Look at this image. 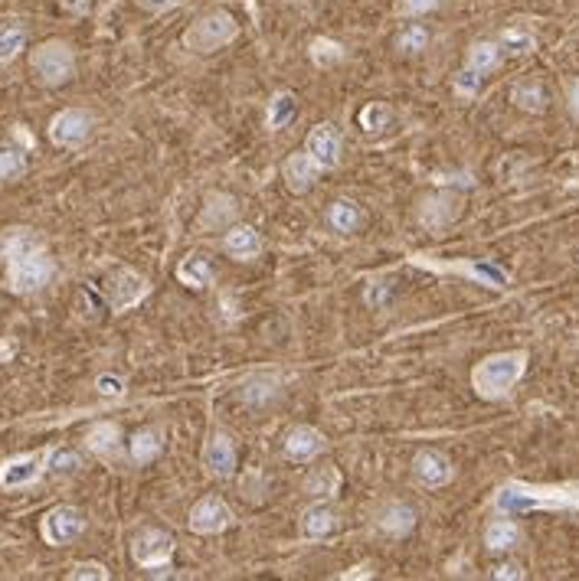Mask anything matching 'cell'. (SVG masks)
<instances>
[{"label": "cell", "instance_id": "6da1fadb", "mask_svg": "<svg viewBox=\"0 0 579 581\" xmlns=\"http://www.w3.org/2000/svg\"><path fill=\"white\" fill-rule=\"evenodd\" d=\"M0 258L7 262L4 287L10 295H37L53 278V258L33 229H7L0 235Z\"/></svg>", "mask_w": 579, "mask_h": 581}, {"label": "cell", "instance_id": "7a4b0ae2", "mask_svg": "<svg viewBox=\"0 0 579 581\" xmlns=\"http://www.w3.org/2000/svg\"><path fill=\"white\" fill-rule=\"evenodd\" d=\"M494 510L504 516H521V513H563L579 510V483H556V487H533V483L511 481L494 493Z\"/></svg>", "mask_w": 579, "mask_h": 581}, {"label": "cell", "instance_id": "3957f363", "mask_svg": "<svg viewBox=\"0 0 579 581\" xmlns=\"http://www.w3.org/2000/svg\"><path fill=\"white\" fill-rule=\"evenodd\" d=\"M527 372V353L524 349H511V353H494L485 357L471 369V389L488 402L511 396V389L524 379Z\"/></svg>", "mask_w": 579, "mask_h": 581}, {"label": "cell", "instance_id": "277c9868", "mask_svg": "<svg viewBox=\"0 0 579 581\" xmlns=\"http://www.w3.org/2000/svg\"><path fill=\"white\" fill-rule=\"evenodd\" d=\"M239 36V24H236V16L226 14V10H210V14L196 16L194 24L187 26L184 33V49L196 56H210L216 49H223L226 43Z\"/></svg>", "mask_w": 579, "mask_h": 581}, {"label": "cell", "instance_id": "5b68a950", "mask_svg": "<svg viewBox=\"0 0 579 581\" xmlns=\"http://www.w3.org/2000/svg\"><path fill=\"white\" fill-rule=\"evenodd\" d=\"M30 69L43 86H66L76 76V53L63 39H47L30 53Z\"/></svg>", "mask_w": 579, "mask_h": 581}, {"label": "cell", "instance_id": "8992f818", "mask_svg": "<svg viewBox=\"0 0 579 581\" xmlns=\"http://www.w3.org/2000/svg\"><path fill=\"white\" fill-rule=\"evenodd\" d=\"M409 262L426 268V272H438V275H462V278H471L475 285L481 287H494V291H504L511 285L508 272L498 268L491 262H432L429 255H409Z\"/></svg>", "mask_w": 579, "mask_h": 581}, {"label": "cell", "instance_id": "52a82bcc", "mask_svg": "<svg viewBox=\"0 0 579 581\" xmlns=\"http://www.w3.org/2000/svg\"><path fill=\"white\" fill-rule=\"evenodd\" d=\"M39 533H43L47 545H56V549L76 543L79 535L86 533V513L69 503L53 506V510H47V516L39 520Z\"/></svg>", "mask_w": 579, "mask_h": 581}, {"label": "cell", "instance_id": "ba28073f", "mask_svg": "<svg viewBox=\"0 0 579 581\" xmlns=\"http://www.w3.org/2000/svg\"><path fill=\"white\" fill-rule=\"evenodd\" d=\"M49 451H30V454H16L0 464V490H24L30 483H37L43 473L49 471Z\"/></svg>", "mask_w": 579, "mask_h": 581}, {"label": "cell", "instance_id": "9c48e42d", "mask_svg": "<svg viewBox=\"0 0 579 581\" xmlns=\"http://www.w3.org/2000/svg\"><path fill=\"white\" fill-rule=\"evenodd\" d=\"M95 118L86 109H63L59 115H53L49 121V140L56 148H82L92 138Z\"/></svg>", "mask_w": 579, "mask_h": 581}, {"label": "cell", "instance_id": "30bf717a", "mask_svg": "<svg viewBox=\"0 0 579 581\" xmlns=\"http://www.w3.org/2000/svg\"><path fill=\"white\" fill-rule=\"evenodd\" d=\"M132 558L148 572L167 575V565L174 558V539L167 533H161V529H144L142 535H134Z\"/></svg>", "mask_w": 579, "mask_h": 581}, {"label": "cell", "instance_id": "8fae6325", "mask_svg": "<svg viewBox=\"0 0 579 581\" xmlns=\"http://www.w3.org/2000/svg\"><path fill=\"white\" fill-rule=\"evenodd\" d=\"M148 291H151L148 278L138 275L134 268H118L109 278V285H105V297H109V307L115 314H125V310L138 307L148 297Z\"/></svg>", "mask_w": 579, "mask_h": 581}, {"label": "cell", "instance_id": "7c38bea8", "mask_svg": "<svg viewBox=\"0 0 579 581\" xmlns=\"http://www.w3.org/2000/svg\"><path fill=\"white\" fill-rule=\"evenodd\" d=\"M233 523V510H229L219 496H204V500H196L194 510L187 516V526L190 533L196 535H216Z\"/></svg>", "mask_w": 579, "mask_h": 581}, {"label": "cell", "instance_id": "4fadbf2b", "mask_svg": "<svg viewBox=\"0 0 579 581\" xmlns=\"http://www.w3.org/2000/svg\"><path fill=\"white\" fill-rule=\"evenodd\" d=\"M413 477L423 487H429V490H436V487H448L452 483V477H455V467H452V461L446 458V454H438V451H419L413 458Z\"/></svg>", "mask_w": 579, "mask_h": 581}, {"label": "cell", "instance_id": "5bb4252c", "mask_svg": "<svg viewBox=\"0 0 579 581\" xmlns=\"http://www.w3.org/2000/svg\"><path fill=\"white\" fill-rule=\"evenodd\" d=\"M324 448H328L324 434L311 425H295L289 434H285V458H291V461H311V458H318Z\"/></svg>", "mask_w": 579, "mask_h": 581}, {"label": "cell", "instance_id": "9a60e30c", "mask_svg": "<svg viewBox=\"0 0 579 581\" xmlns=\"http://www.w3.org/2000/svg\"><path fill=\"white\" fill-rule=\"evenodd\" d=\"M341 148H344V144H341V134H337L331 124H318L305 140V150L314 157V161L321 163L324 171L337 167V161H341Z\"/></svg>", "mask_w": 579, "mask_h": 581}, {"label": "cell", "instance_id": "2e32d148", "mask_svg": "<svg viewBox=\"0 0 579 581\" xmlns=\"http://www.w3.org/2000/svg\"><path fill=\"white\" fill-rule=\"evenodd\" d=\"M321 163L314 161L308 150H301V154H291L289 161H285V183H289L291 193H308L314 186V180L321 177Z\"/></svg>", "mask_w": 579, "mask_h": 581}, {"label": "cell", "instance_id": "e0dca14e", "mask_svg": "<svg viewBox=\"0 0 579 581\" xmlns=\"http://www.w3.org/2000/svg\"><path fill=\"white\" fill-rule=\"evenodd\" d=\"M204 467L213 477H229L236 471V444L229 434L216 431L204 448Z\"/></svg>", "mask_w": 579, "mask_h": 581}, {"label": "cell", "instance_id": "ac0fdd59", "mask_svg": "<svg viewBox=\"0 0 579 581\" xmlns=\"http://www.w3.org/2000/svg\"><path fill=\"white\" fill-rule=\"evenodd\" d=\"M86 448L92 451L95 458L115 461L118 454H121V428H118L115 421H99V425L89 428Z\"/></svg>", "mask_w": 579, "mask_h": 581}, {"label": "cell", "instance_id": "d6986e66", "mask_svg": "<svg viewBox=\"0 0 579 581\" xmlns=\"http://www.w3.org/2000/svg\"><path fill=\"white\" fill-rule=\"evenodd\" d=\"M419 223L426 225V229H442V225H448L455 216H458V200L455 196H426L423 202H419Z\"/></svg>", "mask_w": 579, "mask_h": 581}, {"label": "cell", "instance_id": "ffe728a7", "mask_svg": "<svg viewBox=\"0 0 579 581\" xmlns=\"http://www.w3.org/2000/svg\"><path fill=\"white\" fill-rule=\"evenodd\" d=\"M223 248L236 262H249V258H256L262 252V239H258V233L252 225H233L226 233V239H223Z\"/></svg>", "mask_w": 579, "mask_h": 581}, {"label": "cell", "instance_id": "44dd1931", "mask_svg": "<svg viewBox=\"0 0 579 581\" xmlns=\"http://www.w3.org/2000/svg\"><path fill=\"white\" fill-rule=\"evenodd\" d=\"M413 526H416V510L406 503H390L384 513H380V529H384L386 535H393V539L409 535Z\"/></svg>", "mask_w": 579, "mask_h": 581}, {"label": "cell", "instance_id": "7402d4cb", "mask_svg": "<svg viewBox=\"0 0 579 581\" xmlns=\"http://www.w3.org/2000/svg\"><path fill=\"white\" fill-rule=\"evenodd\" d=\"M465 66H468V69H475L478 76L485 78L488 72H494L498 66H501V47H498V43H491V39H478V43H471Z\"/></svg>", "mask_w": 579, "mask_h": 581}, {"label": "cell", "instance_id": "603a6c76", "mask_svg": "<svg viewBox=\"0 0 579 581\" xmlns=\"http://www.w3.org/2000/svg\"><path fill=\"white\" fill-rule=\"evenodd\" d=\"M161 448H164V441H161V431H157V428H142V431H134L132 444H128L134 464H151V461L161 454Z\"/></svg>", "mask_w": 579, "mask_h": 581}, {"label": "cell", "instance_id": "cb8c5ba5", "mask_svg": "<svg viewBox=\"0 0 579 581\" xmlns=\"http://www.w3.org/2000/svg\"><path fill=\"white\" fill-rule=\"evenodd\" d=\"M301 533L308 539H324V535L334 533V513H331V506L328 503L308 506L305 516H301Z\"/></svg>", "mask_w": 579, "mask_h": 581}, {"label": "cell", "instance_id": "d4e9b609", "mask_svg": "<svg viewBox=\"0 0 579 581\" xmlns=\"http://www.w3.org/2000/svg\"><path fill=\"white\" fill-rule=\"evenodd\" d=\"M177 278L187 287H210L213 285V265L204 255H187L177 265Z\"/></svg>", "mask_w": 579, "mask_h": 581}, {"label": "cell", "instance_id": "484cf974", "mask_svg": "<svg viewBox=\"0 0 579 581\" xmlns=\"http://www.w3.org/2000/svg\"><path fill=\"white\" fill-rule=\"evenodd\" d=\"M341 487V471L337 467H318L314 473H308L305 481V493L314 496V500H331Z\"/></svg>", "mask_w": 579, "mask_h": 581}, {"label": "cell", "instance_id": "4316f807", "mask_svg": "<svg viewBox=\"0 0 579 581\" xmlns=\"http://www.w3.org/2000/svg\"><path fill=\"white\" fill-rule=\"evenodd\" d=\"M308 59H311L318 69H334L337 62H344V47L331 36H314L311 47H308Z\"/></svg>", "mask_w": 579, "mask_h": 581}, {"label": "cell", "instance_id": "83f0119b", "mask_svg": "<svg viewBox=\"0 0 579 581\" xmlns=\"http://www.w3.org/2000/svg\"><path fill=\"white\" fill-rule=\"evenodd\" d=\"M298 111V101L291 92H279L272 95V101H268V111H266V124L272 128V131H282V128H289L291 118H295Z\"/></svg>", "mask_w": 579, "mask_h": 581}, {"label": "cell", "instance_id": "f1b7e54d", "mask_svg": "<svg viewBox=\"0 0 579 581\" xmlns=\"http://www.w3.org/2000/svg\"><path fill=\"white\" fill-rule=\"evenodd\" d=\"M328 223H331V229L334 233H341V235H353L357 229L363 225V216H361V210L353 206V202H334L328 210Z\"/></svg>", "mask_w": 579, "mask_h": 581}, {"label": "cell", "instance_id": "f546056e", "mask_svg": "<svg viewBox=\"0 0 579 581\" xmlns=\"http://www.w3.org/2000/svg\"><path fill=\"white\" fill-rule=\"evenodd\" d=\"M24 47H26L24 24H16V20H10V24H0V66L14 62Z\"/></svg>", "mask_w": 579, "mask_h": 581}, {"label": "cell", "instance_id": "4dcf8cb0", "mask_svg": "<svg viewBox=\"0 0 579 581\" xmlns=\"http://www.w3.org/2000/svg\"><path fill=\"white\" fill-rule=\"evenodd\" d=\"M517 543H521V529H517L511 520H498L488 526V533H485L488 552H511Z\"/></svg>", "mask_w": 579, "mask_h": 581}, {"label": "cell", "instance_id": "1f68e13d", "mask_svg": "<svg viewBox=\"0 0 579 581\" xmlns=\"http://www.w3.org/2000/svg\"><path fill=\"white\" fill-rule=\"evenodd\" d=\"M511 101H514L517 109L531 111V115H541V111L547 109V92H543L541 82H521V86H514V92H511Z\"/></svg>", "mask_w": 579, "mask_h": 581}, {"label": "cell", "instance_id": "d6a6232c", "mask_svg": "<svg viewBox=\"0 0 579 581\" xmlns=\"http://www.w3.org/2000/svg\"><path fill=\"white\" fill-rule=\"evenodd\" d=\"M498 47L511 56H524V53H533L537 36H533V30H527V26H508V30L501 33V39H498Z\"/></svg>", "mask_w": 579, "mask_h": 581}, {"label": "cell", "instance_id": "836d02e7", "mask_svg": "<svg viewBox=\"0 0 579 581\" xmlns=\"http://www.w3.org/2000/svg\"><path fill=\"white\" fill-rule=\"evenodd\" d=\"M26 173V150L14 148V144H0V183L24 177Z\"/></svg>", "mask_w": 579, "mask_h": 581}, {"label": "cell", "instance_id": "e575fe53", "mask_svg": "<svg viewBox=\"0 0 579 581\" xmlns=\"http://www.w3.org/2000/svg\"><path fill=\"white\" fill-rule=\"evenodd\" d=\"M275 396H279V379H272V376H256V379L243 389V399L249 405H266L272 402Z\"/></svg>", "mask_w": 579, "mask_h": 581}, {"label": "cell", "instance_id": "d590c367", "mask_svg": "<svg viewBox=\"0 0 579 581\" xmlns=\"http://www.w3.org/2000/svg\"><path fill=\"white\" fill-rule=\"evenodd\" d=\"M429 47V30L419 24L406 26V30L396 36V49L399 53H423V49Z\"/></svg>", "mask_w": 579, "mask_h": 581}, {"label": "cell", "instance_id": "8d00e7d4", "mask_svg": "<svg viewBox=\"0 0 579 581\" xmlns=\"http://www.w3.org/2000/svg\"><path fill=\"white\" fill-rule=\"evenodd\" d=\"M386 124H390V109H386L384 101H370L367 109H361V128L367 134L384 131Z\"/></svg>", "mask_w": 579, "mask_h": 581}, {"label": "cell", "instance_id": "74e56055", "mask_svg": "<svg viewBox=\"0 0 579 581\" xmlns=\"http://www.w3.org/2000/svg\"><path fill=\"white\" fill-rule=\"evenodd\" d=\"M452 88H455V95H458V99H465V101L475 99L478 88H481V76H478L475 69H468V66H465L462 72H455Z\"/></svg>", "mask_w": 579, "mask_h": 581}, {"label": "cell", "instance_id": "f35d334b", "mask_svg": "<svg viewBox=\"0 0 579 581\" xmlns=\"http://www.w3.org/2000/svg\"><path fill=\"white\" fill-rule=\"evenodd\" d=\"M79 467H82V461H79L76 451H69V448L49 451V471L53 473H72V471H79Z\"/></svg>", "mask_w": 579, "mask_h": 581}, {"label": "cell", "instance_id": "ab89813d", "mask_svg": "<svg viewBox=\"0 0 579 581\" xmlns=\"http://www.w3.org/2000/svg\"><path fill=\"white\" fill-rule=\"evenodd\" d=\"M69 581H109V568L102 565V562H79V565H72V572L66 575Z\"/></svg>", "mask_w": 579, "mask_h": 581}, {"label": "cell", "instance_id": "60d3db41", "mask_svg": "<svg viewBox=\"0 0 579 581\" xmlns=\"http://www.w3.org/2000/svg\"><path fill=\"white\" fill-rule=\"evenodd\" d=\"M95 389H99V396L105 399H121L125 396V379L115 376V372H102V376L95 379Z\"/></svg>", "mask_w": 579, "mask_h": 581}, {"label": "cell", "instance_id": "b9f144b4", "mask_svg": "<svg viewBox=\"0 0 579 581\" xmlns=\"http://www.w3.org/2000/svg\"><path fill=\"white\" fill-rule=\"evenodd\" d=\"M438 7V0H396L399 16H423Z\"/></svg>", "mask_w": 579, "mask_h": 581}, {"label": "cell", "instance_id": "7bdbcfd3", "mask_svg": "<svg viewBox=\"0 0 579 581\" xmlns=\"http://www.w3.org/2000/svg\"><path fill=\"white\" fill-rule=\"evenodd\" d=\"M216 202H223V206H213V210L206 213L204 219H200V223H204V225H216V219H219V216H233V213H236V202H233V200H226V196H223V200H216Z\"/></svg>", "mask_w": 579, "mask_h": 581}, {"label": "cell", "instance_id": "ee69618b", "mask_svg": "<svg viewBox=\"0 0 579 581\" xmlns=\"http://www.w3.org/2000/svg\"><path fill=\"white\" fill-rule=\"evenodd\" d=\"M494 578H501V581H517V578H524V568L517 565V562H504V565L494 568Z\"/></svg>", "mask_w": 579, "mask_h": 581}, {"label": "cell", "instance_id": "f6af8a7d", "mask_svg": "<svg viewBox=\"0 0 579 581\" xmlns=\"http://www.w3.org/2000/svg\"><path fill=\"white\" fill-rule=\"evenodd\" d=\"M344 581H353V578H374V562H363V565H353L351 572L341 575Z\"/></svg>", "mask_w": 579, "mask_h": 581}, {"label": "cell", "instance_id": "bcb514c9", "mask_svg": "<svg viewBox=\"0 0 579 581\" xmlns=\"http://www.w3.org/2000/svg\"><path fill=\"white\" fill-rule=\"evenodd\" d=\"M63 7L69 10V14H89V10L95 7V0H63Z\"/></svg>", "mask_w": 579, "mask_h": 581}, {"label": "cell", "instance_id": "7dc6e473", "mask_svg": "<svg viewBox=\"0 0 579 581\" xmlns=\"http://www.w3.org/2000/svg\"><path fill=\"white\" fill-rule=\"evenodd\" d=\"M144 10H151V14H164V10H171L177 0H138Z\"/></svg>", "mask_w": 579, "mask_h": 581}, {"label": "cell", "instance_id": "c3c4849f", "mask_svg": "<svg viewBox=\"0 0 579 581\" xmlns=\"http://www.w3.org/2000/svg\"><path fill=\"white\" fill-rule=\"evenodd\" d=\"M570 111H573V118L579 121V78L570 86Z\"/></svg>", "mask_w": 579, "mask_h": 581}, {"label": "cell", "instance_id": "681fc988", "mask_svg": "<svg viewBox=\"0 0 579 581\" xmlns=\"http://www.w3.org/2000/svg\"><path fill=\"white\" fill-rule=\"evenodd\" d=\"M10 357H14V343L0 340V363H7Z\"/></svg>", "mask_w": 579, "mask_h": 581}]
</instances>
